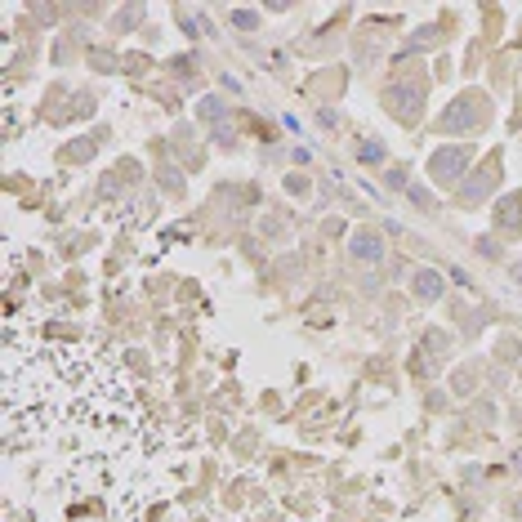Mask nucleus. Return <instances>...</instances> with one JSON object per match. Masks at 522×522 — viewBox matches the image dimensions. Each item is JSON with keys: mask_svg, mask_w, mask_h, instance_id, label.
<instances>
[{"mask_svg": "<svg viewBox=\"0 0 522 522\" xmlns=\"http://www.w3.org/2000/svg\"><path fill=\"white\" fill-rule=\"evenodd\" d=\"M473 161V148H438L429 156V174L433 184H455L460 174H465V165Z\"/></svg>", "mask_w": 522, "mask_h": 522, "instance_id": "f257e3e1", "label": "nucleus"}, {"mask_svg": "<svg viewBox=\"0 0 522 522\" xmlns=\"http://www.w3.org/2000/svg\"><path fill=\"white\" fill-rule=\"evenodd\" d=\"M478 103H482L478 94H460L455 107H451V112H442L438 125H442V130H465V125H473V121L482 116V107H478Z\"/></svg>", "mask_w": 522, "mask_h": 522, "instance_id": "f03ea898", "label": "nucleus"}, {"mask_svg": "<svg viewBox=\"0 0 522 522\" xmlns=\"http://www.w3.org/2000/svg\"><path fill=\"white\" fill-rule=\"evenodd\" d=\"M420 99H424L420 85H406V90H393V94H388L393 112H397V116H406V121H415V116H420Z\"/></svg>", "mask_w": 522, "mask_h": 522, "instance_id": "7ed1b4c3", "label": "nucleus"}, {"mask_svg": "<svg viewBox=\"0 0 522 522\" xmlns=\"http://www.w3.org/2000/svg\"><path fill=\"white\" fill-rule=\"evenodd\" d=\"M353 259H366V263H380L384 259V241L375 237V233H353Z\"/></svg>", "mask_w": 522, "mask_h": 522, "instance_id": "20e7f679", "label": "nucleus"}, {"mask_svg": "<svg viewBox=\"0 0 522 522\" xmlns=\"http://www.w3.org/2000/svg\"><path fill=\"white\" fill-rule=\"evenodd\" d=\"M495 224L509 228V233H518V228H522V197H509L500 205V214H495Z\"/></svg>", "mask_w": 522, "mask_h": 522, "instance_id": "39448f33", "label": "nucleus"}, {"mask_svg": "<svg viewBox=\"0 0 522 522\" xmlns=\"http://www.w3.org/2000/svg\"><path fill=\"white\" fill-rule=\"evenodd\" d=\"M415 295L420 299H438L442 295V277L438 273H415Z\"/></svg>", "mask_w": 522, "mask_h": 522, "instance_id": "423d86ee", "label": "nucleus"}, {"mask_svg": "<svg viewBox=\"0 0 522 522\" xmlns=\"http://www.w3.org/2000/svg\"><path fill=\"white\" fill-rule=\"evenodd\" d=\"M406 197L415 201L420 210H433V197H429V192H424V188H406Z\"/></svg>", "mask_w": 522, "mask_h": 522, "instance_id": "0eeeda50", "label": "nucleus"}, {"mask_svg": "<svg viewBox=\"0 0 522 522\" xmlns=\"http://www.w3.org/2000/svg\"><path fill=\"white\" fill-rule=\"evenodd\" d=\"M362 161H384V148L380 143H366V148H362Z\"/></svg>", "mask_w": 522, "mask_h": 522, "instance_id": "6e6552de", "label": "nucleus"}, {"mask_svg": "<svg viewBox=\"0 0 522 522\" xmlns=\"http://www.w3.org/2000/svg\"><path fill=\"white\" fill-rule=\"evenodd\" d=\"M514 277H518V282H522V263H514Z\"/></svg>", "mask_w": 522, "mask_h": 522, "instance_id": "1a4fd4ad", "label": "nucleus"}, {"mask_svg": "<svg viewBox=\"0 0 522 522\" xmlns=\"http://www.w3.org/2000/svg\"><path fill=\"white\" fill-rule=\"evenodd\" d=\"M514 465H518V473H522V451H518V455H514Z\"/></svg>", "mask_w": 522, "mask_h": 522, "instance_id": "9d476101", "label": "nucleus"}]
</instances>
